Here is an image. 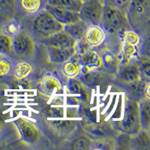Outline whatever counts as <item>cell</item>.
Here are the masks:
<instances>
[{
	"mask_svg": "<svg viewBox=\"0 0 150 150\" xmlns=\"http://www.w3.org/2000/svg\"><path fill=\"white\" fill-rule=\"evenodd\" d=\"M81 1H82V2H84V1H86V0H81Z\"/></svg>",
	"mask_w": 150,
	"mask_h": 150,
	"instance_id": "cell-37",
	"label": "cell"
},
{
	"mask_svg": "<svg viewBox=\"0 0 150 150\" xmlns=\"http://www.w3.org/2000/svg\"><path fill=\"white\" fill-rule=\"evenodd\" d=\"M80 126L92 140H98L104 138H116L121 134L115 129L110 123L108 122H87Z\"/></svg>",
	"mask_w": 150,
	"mask_h": 150,
	"instance_id": "cell-11",
	"label": "cell"
},
{
	"mask_svg": "<svg viewBox=\"0 0 150 150\" xmlns=\"http://www.w3.org/2000/svg\"><path fill=\"white\" fill-rule=\"evenodd\" d=\"M14 124L19 133V137L23 143L29 145H38L42 140L43 134L39 126L26 118H17Z\"/></svg>",
	"mask_w": 150,
	"mask_h": 150,
	"instance_id": "cell-8",
	"label": "cell"
},
{
	"mask_svg": "<svg viewBox=\"0 0 150 150\" xmlns=\"http://www.w3.org/2000/svg\"><path fill=\"white\" fill-rule=\"evenodd\" d=\"M116 138H104L94 140L91 150L118 149V143Z\"/></svg>",
	"mask_w": 150,
	"mask_h": 150,
	"instance_id": "cell-30",
	"label": "cell"
},
{
	"mask_svg": "<svg viewBox=\"0 0 150 150\" xmlns=\"http://www.w3.org/2000/svg\"><path fill=\"white\" fill-rule=\"evenodd\" d=\"M103 1H104V2H109V3L116 5L117 7L120 8L125 11H127L128 4H129L130 2V0H103Z\"/></svg>",
	"mask_w": 150,
	"mask_h": 150,
	"instance_id": "cell-34",
	"label": "cell"
},
{
	"mask_svg": "<svg viewBox=\"0 0 150 150\" xmlns=\"http://www.w3.org/2000/svg\"><path fill=\"white\" fill-rule=\"evenodd\" d=\"M78 79H80L89 88H95L101 86L108 85L112 81H114L115 74L101 69L89 73L81 74Z\"/></svg>",
	"mask_w": 150,
	"mask_h": 150,
	"instance_id": "cell-15",
	"label": "cell"
},
{
	"mask_svg": "<svg viewBox=\"0 0 150 150\" xmlns=\"http://www.w3.org/2000/svg\"><path fill=\"white\" fill-rule=\"evenodd\" d=\"M61 71L68 79L79 78L81 74V65L76 53L71 58L61 64Z\"/></svg>",
	"mask_w": 150,
	"mask_h": 150,
	"instance_id": "cell-25",
	"label": "cell"
},
{
	"mask_svg": "<svg viewBox=\"0 0 150 150\" xmlns=\"http://www.w3.org/2000/svg\"><path fill=\"white\" fill-rule=\"evenodd\" d=\"M65 143H68L67 148L74 150H91L93 140L83 131L81 126L68 139Z\"/></svg>",
	"mask_w": 150,
	"mask_h": 150,
	"instance_id": "cell-21",
	"label": "cell"
},
{
	"mask_svg": "<svg viewBox=\"0 0 150 150\" xmlns=\"http://www.w3.org/2000/svg\"><path fill=\"white\" fill-rule=\"evenodd\" d=\"M68 98L78 102L79 105H86L90 101L91 89L80 79H68L67 81Z\"/></svg>",
	"mask_w": 150,
	"mask_h": 150,
	"instance_id": "cell-13",
	"label": "cell"
},
{
	"mask_svg": "<svg viewBox=\"0 0 150 150\" xmlns=\"http://www.w3.org/2000/svg\"><path fill=\"white\" fill-rule=\"evenodd\" d=\"M77 56L79 62L81 65V74L104 69L101 55L96 49H91L84 54L80 56L77 55Z\"/></svg>",
	"mask_w": 150,
	"mask_h": 150,
	"instance_id": "cell-16",
	"label": "cell"
},
{
	"mask_svg": "<svg viewBox=\"0 0 150 150\" xmlns=\"http://www.w3.org/2000/svg\"><path fill=\"white\" fill-rule=\"evenodd\" d=\"M87 26L88 24L80 20L73 23L64 25V30L77 41L83 38L84 33Z\"/></svg>",
	"mask_w": 150,
	"mask_h": 150,
	"instance_id": "cell-27",
	"label": "cell"
},
{
	"mask_svg": "<svg viewBox=\"0 0 150 150\" xmlns=\"http://www.w3.org/2000/svg\"><path fill=\"white\" fill-rule=\"evenodd\" d=\"M45 9L47 11L56 21L63 25L73 23L80 21L79 12L72 11L48 5V4L45 5Z\"/></svg>",
	"mask_w": 150,
	"mask_h": 150,
	"instance_id": "cell-20",
	"label": "cell"
},
{
	"mask_svg": "<svg viewBox=\"0 0 150 150\" xmlns=\"http://www.w3.org/2000/svg\"><path fill=\"white\" fill-rule=\"evenodd\" d=\"M41 42L45 46L57 48H71L74 47L77 41L63 29L53 35L44 38L41 40Z\"/></svg>",
	"mask_w": 150,
	"mask_h": 150,
	"instance_id": "cell-19",
	"label": "cell"
},
{
	"mask_svg": "<svg viewBox=\"0 0 150 150\" xmlns=\"http://www.w3.org/2000/svg\"><path fill=\"white\" fill-rule=\"evenodd\" d=\"M103 10V0H86L83 2L79 15L88 25H101Z\"/></svg>",
	"mask_w": 150,
	"mask_h": 150,
	"instance_id": "cell-10",
	"label": "cell"
},
{
	"mask_svg": "<svg viewBox=\"0 0 150 150\" xmlns=\"http://www.w3.org/2000/svg\"><path fill=\"white\" fill-rule=\"evenodd\" d=\"M31 60L32 59H21L20 61L15 62L11 77L16 82H27L33 77L36 68Z\"/></svg>",
	"mask_w": 150,
	"mask_h": 150,
	"instance_id": "cell-17",
	"label": "cell"
},
{
	"mask_svg": "<svg viewBox=\"0 0 150 150\" xmlns=\"http://www.w3.org/2000/svg\"><path fill=\"white\" fill-rule=\"evenodd\" d=\"M101 25L109 35H120L125 29L131 28L127 19L126 11L107 2H104Z\"/></svg>",
	"mask_w": 150,
	"mask_h": 150,
	"instance_id": "cell-4",
	"label": "cell"
},
{
	"mask_svg": "<svg viewBox=\"0 0 150 150\" xmlns=\"http://www.w3.org/2000/svg\"><path fill=\"white\" fill-rule=\"evenodd\" d=\"M119 58L120 65H127L140 59L143 49V36L131 28L125 29L120 35Z\"/></svg>",
	"mask_w": 150,
	"mask_h": 150,
	"instance_id": "cell-1",
	"label": "cell"
},
{
	"mask_svg": "<svg viewBox=\"0 0 150 150\" xmlns=\"http://www.w3.org/2000/svg\"><path fill=\"white\" fill-rule=\"evenodd\" d=\"M15 62L8 54H0V78L12 76Z\"/></svg>",
	"mask_w": 150,
	"mask_h": 150,
	"instance_id": "cell-28",
	"label": "cell"
},
{
	"mask_svg": "<svg viewBox=\"0 0 150 150\" xmlns=\"http://www.w3.org/2000/svg\"><path fill=\"white\" fill-rule=\"evenodd\" d=\"M41 131L53 143H65L80 127L78 120H54L44 121L40 125Z\"/></svg>",
	"mask_w": 150,
	"mask_h": 150,
	"instance_id": "cell-3",
	"label": "cell"
},
{
	"mask_svg": "<svg viewBox=\"0 0 150 150\" xmlns=\"http://www.w3.org/2000/svg\"><path fill=\"white\" fill-rule=\"evenodd\" d=\"M37 89L43 96L51 97L63 92V83L54 72L47 71L41 75L37 83Z\"/></svg>",
	"mask_w": 150,
	"mask_h": 150,
	"instance_id": "cell-12",
	"label": "cell"
},
{
	"mask_svg": "<svg viewBox=\"0 0 150 150\" xmlns=\"http://www.w3.org/2000/svg\"><path fill=\"white\" fill-rule=\"evenodd\" d=\"M149 86H150V82L149 80L146 81L144 84V87H143V96L144 98L150 100V95H149Z\"/></svg>",
	"mask_w": 150,
	"mask_h": 150,
	"instance_id": "cell-35",
	"label": "cell"
},
{
	"mask_svg": "<svg viewBox=\"0 0 150 150\" xmlns=\"http://www.w3.org/2000/svg\"><path fill=\"white\" fill-rule=\"evenodd\" d=\"M140 127L149 131L150 128V100L143 98L138 101Z\"/></svg>",
	"mask_w": 150,
	"mask_h": 150,
	"instance_id": "cell-26",
	"label": "cell"
},
{
	"mask_svg": "<svg viewBox=\"0 0 150 150\" xmlns=\"http://www.w3.org/2000/svg\"><path fill=\"white\" fill-rule=\"evenodd\" d=\"M129 149L134 150H149V131L141 128L137 133L130 136Z\"/></svg>",
	"mask_w": 150,
	"mask_h": 150,
	"instance_id": "cell-24",
	"label": "cell"
},
{
	"mask_svg": "<svg viewBox=\"0 0 150 150\" xmlns=\"http://www.w3.org/2000/svg\"><path fill=\"white\" fill-rule=\"evenodd\" d=\"M0 12L14 16L16 12L14 0H0Z\"/></svg>",
	"mask_w": 150,
	"mask_h": 150,
	"instance_id": "cell-33",
	"label": "cell"
},
{
	"mask_svg": "<svg viewBox=\"0 0 150 150\" xmlns=\"http://www.w3.org/2000/svg\"><path fill=\"white\" fill-rule=\"evenodd\" d=\"M16 11L23 15L35 17L45 8L47 0H14Z\"/></svg>",
	"mask_w": 150,
	"mask_h": 150,
	"instance_id": "cell-18",
	"label": "cell"
},
{
	"mask_svg": "<svg viewBox=\"0 0 150 150\" xmlns=\"http://www.w3.org/2000/svg\"><path fill=\"white\" fill-rule=\"evenodd\" d=\"M12 50V38L0 33V54H11Z\"/></svg>",
	"mask_w": 150,
	"mask_h": 150,
	"instance_id": "cell-31",
	"label": "cell"
},
{
	"mask_svg": "<svg viewBox=\"0 0 150 150\" xmlns=\"http://www.w3.org/2000/svg\"><path fill=\"white\" fill-rule=\"evenodd\" d=\"M12 50L21 59H33L37 51V45L33 34L23 28L21 33L12 38Z\"/></svg>",
	"mask_w": 150,
	"mask_h": 150,
	"instance_id": "cell-7",
	"label": "cell"
},
{
	"mask_svg": "<svg viewBox=\"0 0 150 150\" xmlns=\"http://www.w3.org/2000/svg\"><path fill=\"white\" fill-rule=\"evenodd\" d=\"M46 47L50 62L53 64L61 65L76 53L74 47L57 48L50 46H46Z\"/></svg>",
	"mask_w": 150,
	"mask_h": 150,
	"instance_id": "cell-22",
	"label": "cell"
},
{
	"mask_svg": "<svg viewBox=\"0 0 150 150\" xmlns=\"http://www.w3.org/2000/svg\"><path fill=\"white\" fill-rule=\"evenodd\" d=\"M126 16L130 27L144 36L149 32L150 0H130Z\"/></svg>",
	"mask_w": 150,
	"mask_h": 150,
	"instance_id": "cell-2",
	"label": "cell"
},
{
	"mask_svg": "<svg viewBox=\"0 0 150 150\" xmlns=\"http://www.w3.org/2000/svg\"><path fill=\"white\" fill-rule=\"evenodd\" d=\"M139 67H140V74H141L142 78L143 80L148 81L149 80V71H150V64H149V58L148 56L144 57L143 59L140 58L138 61Z\"/></svg>",
	"mask_w": 150,
	"mask_h": 150,
	"instance_id": "cell-32",
	"label": "cell"
},
{
	"mask_svg": "<svg viewBox=\"0 0 150 150\" xmlns=\"http://www.w3.org/2000/svg\"><path fill=\"white\" fill-rule=\"evenodd\" d=\"M102 59L103 68L109 73L116 74L120 65V58L118 53L112 50L105 49L99 52Z\"/></svg>",
	"mask_w": 150,
	"mask_h": 150,
	"instance_id": "cell-23",
	"label": "cell"
},
{
	"mask_svg": "<svg viewBox=\"0 0 150 150\" xmlns=\"http://www.w3.org/2000/svg\"><path fill=\"white\" fill-rule=\"evenodd\" d=\"M81 0H47V4L72 11L79 12L82 7Z\"/></svg>",
	"mask_w": 150,
	"mask_h": 150,
	"instance_id": "cell-29",
	"label": "cell"
},
{
	"mask_svg": "<svg viewBox=\"0 0 150 150\" xmlns=\"http://www.w3.org/2000/svg\"><path fill=\"white\" fill-rule=\"evenodd\" d=\"M139 60L132 62L127 65H120L115 74L113 82L120 85L123 89L142 81L141 74L139 67ZM146 81V80H145Z\"/></svg>",
	"mask_w": 150,
	"mask_h": 150,
	"instance_id": "cell-9",
	"label": "cell"
},
{
	"mask_svg": "<svg viewBox=\"0 0 150 150\" xmlns=\"http://www.w3.org/2000/svg\"><path fill=\"white\" fill-rule=\"evenodd\" d=\"M35 35L41 40L53 35L64 29V25L60 23L45 9L34 17L32 25Z\"/></svg>",
	"mask_w": 150,
	"mask_h": 150,
	"instance_id": "cell-6",
	"label": "cell"
},
{
	"mask_svg": "<svg viewBox=\"0 0 150 150\" xmlns=\"http://www.w3.org/2000/svg\"><path fill=\"white\" fill-rule=\"evenodd\" d=\"M83 40L92 49L101 47L109 39V34L101 25H88Z\"/></svg>",
	"mask_w": 150,
	"mask_h": 150,
	"instance_id": "cell-14",
	"label": "cell"
},
{
	"mask_svg": "<svg viewBox=\"0 0 150 150\" xmlns=\"http://www.w3.org/2000/svg\"><path fill=\"white\" fill-rule=\"evenodd\" d=\"M112 126L121 133L129 136L137 133L141 129L138 102L127 98L122 119L112 123Z\"/></svg>",
	"mask_w": 150,
	"mask_h": 150,
	"instance_id": "cell-5",
	"label": "cell"
},
{
	"mask_svg": "<svg viewBox=\"0 0 150 150\" xmlns=\"http://www.w3.org/2000/svg\"><path fill=\"white\" fill-rule=\"evenodd\" d=\"M2 129H3V120H2V118L0 115V134L2 133Z\"/></svg>",
	"mask_w": 150,
	"mask_h": 150,
	"instance_id": "cell-36",
	"label": "cell"
}]
</instances>
